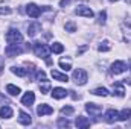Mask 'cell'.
<instances>
[{"label": "cell", "mask_w": 131, "mask_h": 129, "mask_svg": "<svg viewBox=\"0 0 131 129\" xmlns=\"http://www.w3.org/2000/svg\"><path fill=\"white\" fill-rule=\"evenodd\" d=\"M105 20H107V12L105 11H101L98 14V23L99 24H105Z\"/></svg>", "instance_id": "cell-28"}, {"label": "cell", "mask_w": 131, "mask_h": 129, "mask_svg": "<svg viewBox=\"0 0 131 129\" xmlns=\"http://www.w3.org/2000/svg\"><path fill=\"white\" fill-rule=\"evenodd\" d=\"M0 117H2V119H11V117H12V108L8 106V105L2 106V108H0Z\"/></svg>", "instance_id": "cell-19"}, {"label": "cell", "mask_w": 131, "mask_h": 129, "mask_svg": "<svg viewBox=\"0 0 131 129\" xmlns=\"http://www.w3.org/2000/svg\"><path fill=\"white\" fill-rule=\"evenodd\" d=\"M122 31H124V38L125 41L131 43V20H127L122 23Z\"/></svg>", "instance_id": "cell-13"}, {"label": "cell", "mask_w": 131, "mask_h": 129, "mask_svg": "<svg viewBox=\"0 0 131 129\" xmlns=\"http://www.w3.org/2000/svg\"><path fill=\"white\" fill-rule=\"evenodd\" d=\"M98 50H99V52H108V50H110V43H108L107 40H104V41L99 44Z\"/></svg>", "instance_id": "cell-26"}, {"label": "cell", "mask_w": 131, "mask_h": 129, "mask_svg": "<svg viewBox=\"0 0 131 129\" xmlns=\"http://www.w3.org/2000/svg\"><path fill=\"white\" fill-rule=\"evenodd\" d=\"M104 119H105L107 123H114V122L119 120V112H117L116 109H108V111L105 112Z\"/></svg>", "instance_id": "cell-10"}, {"label": "cell", "mask_w": 131, "mask_h": 129, "mask_svg": "<svg viewBox=\"0 0 131 129\" xmlns=\"http://www.w3.org/2000/svg\"><path fill=\"white\" fill-rule=\"evenodd\" d=\"M2 70H3V59L0 58V73H2Z\"/></svg>", "instance_id": "cell-36"}, {"label": "cell", "mask_w": 131, "mask_h": 129, "mask_svg": "<svg viewBox=\"0 0 131 129\" xmlns=\"http://www.w3.org/2000/svg\"><path fill=\"white\" fill-rule=\"evenodd\" d=\"M66 31H67V32H76V24H75L73 21L66 23Z\"/></svg>", "instance_id": "cell-31"}, {"label": "cell", "mask_w": 131, "mask_h": 129, "mask_svg": "<svg viewBox=\"0 0 131 129\" xmlns=\"http://www.w3.org/2000/svg\"><path fill=\"white\" fill-rule=\"evenodd\" d=\"M75 125L78 126L79 129H85L90 126V120L87 119V117H82V115H79V117H76V120H75Z\"/></svg>", "instance_id": "cell-16"}, {"label": "cell", "mask_w": 131, "mask_h": 129, "mask_svg": "<svg viewBox=\"0 0 131 129\" xmlns=\"http://www.w3.org/2000/svg\"><path fill=\"white\" fill-rule=\"evenodd\" d=\"M85 49H87V47H85V46H84V47H81V49H79V50H78V55H81V53H82V52H84V50H85Z\"/></svg>", "instance_id": "cell-35"}, {"label": "cell", "mask_w": 131, "mask_h": 129, "mask_svg": "<svg viewBox=\"0 0 131 129\" xmlns=\"http://www.w3.org/2000/svg\"><path fill=\"white\" fill-rule=\"evenodd\" d=\"M130 119H131V109L130 108H124V109L119 112V120L127 122V120H130Z\"/></svg>", "instance_id": "cell-21"}, {"label": "cell", "mask_w": 131, "mask_h": 129, "mask_svg": "<svg viewBox=\"0 0 131 129\" xmlns=\"http://www.w3.org/2000/svg\"><path fill=\"white\" fill-rule=\"evenodd\" d=\"M95 96H102V97H105V96H108V90L107 88H104V87H99V88H95L93 91H92Z\"/></svg>", "instance_id": "cell-24"}, {"label": "cell", "mask_w": 131, "mask_h": 129, "mask_svg": "<svg viewBox=\"0 0 131 129\" xmlns=\"http://www.w3.org/2000/svg\"><path fill=\"white\" fill-rule=\"evenodd\" d=\"M60 67H61L64 71H69V70H72V64H70V61H69V59L66 61L64 58H63V59H60Z\"/></svg>", "instance_id": "cell-25"}, {"label": "cell", "mask_w": 131, "mask_h": 129, "mask_svg": "<svg viewBox=\"0 0 131 129\" xmlns=\"http://www.w3.org/2000/svg\"><path fill=\"white\" fill-rule=\"evenodd\" d=\"M38 32H41V24H40L38 21H34V23H31V24L28 26V35H29L31 38H34Z\"/></svg>", "instance_id": "cell-12"}, {"label": "cell", "mask_w": 131, "mask_h": 129, "mask_svg": "<svg viewBox=\"0 0 131 129\" xmlns=\"http://www.w3.org/2000/svg\"><path fill=\"white\" fill-rule=\"evenodd\" d=\"M85 111L92 115V117H99L102 114V106L98 103H93V102H89L85 103Z\"/></svg>", "instance_id": "cell-4"}, {"label": "cell", "mask_w": 131, "mask_h": 129, "mask_svg": "<svg viewBox=\"0 0 131 129\" xmlns=\"http://www.w3.org/2000/svg\"><path fill=\"white\" fill-rule=\"evenodd\" d=\"M72 79H73V82H75L76 85H85L87 81H89V76H87V73H85L82 68H78V70L73 71Z\"/></svg>", "instance_id": "cell-3"}, {"label": "cell", "mask_w": 131, "mask_h": 129, "mask_svg": "<svg viewBox=\"0 0 131 129\" xmlns=\"http://www.w3.org/2000/svg\"><path fill=\"white\" fill-rule=\"evenodd\" d=\"M18 122H20L23 126H29V125L32 123V119H31V115H29L28 112L20 111V112H18Z\"/></svg>", "instance_id": "cell-14"}, {"label": "cell", "mask_w": 131, "mask_h": 129, "mask_svg": "<svg viewBox=\"0 0 131 129\" xmlns=\"http://www.w3.org/2000/svg\"><path fill=\"white\" fill-rule=\"evenodd\" d=\"M35 81H41V82H46L47 78H46V73L43 70H37V76H35Z\"/></svg>", "instance_id": "cell-27"}, {"label": "cell", "mask_w": 131, "mask_h": 129, "mask_svg": "<svg viewBox=\"0 0 131 129\" xmlns=\"http://www.w3.org/2000/svg\"><path fill=\"white\" fill-rule=\"evenodd\" d=\"M50 50H52L53 53H63V52H64V46H63L61 43H53V44L50 46Z\"/></svg>", "instance_id": "cell-23"}, {"label": "cell", "mask_w": 131, "mask_h": 129, "mask_svg": "<svg viewBox=\"0 0 131 129\" xmlns=\"http://www.w3.org/2000/svg\"><path fill=\"white\" fill-rule=\"evenodd\" d=\"M69 3H70V0H61V2H60V6H61V8H64V6L69 5Z\"/></svg>", "instance_id": "cell-34"}, {"label": "cell", "mask_w": 131, "mask_h": 129, "mask_svg": "<svg viewBox=\"0 0 131 129\" xmlns=\"http://www.w3.org/2000/svg\"><path fill=\"white\" fill-rule=\"evenodd\" d=\"M0 14H2V15H9V14H11V8H8V6H0Z\"/></svg>", "instance_id": "cell-32"}, {"label": "cell", "mask_w": 131, "mask_h": 129, "mask_svg": "<svg viewBox=\"0 0 131 129\" xmlns=\"http://www.w3.org/2000/svg\"><path fill=\"white\" fill-rule=\"evenodd\" d=\"M26 14H28L29 17H32V18H38V17L41 15V8L37 6L35 3H29V5L26 6Z\"/></svg>", "instance_id": "cell-6"}, {"label": "cell", "mask_w": 131, "mask_h": 129, "mask_svg": "<svg viewBox=\"0 0 131 129\" xmlns=\"http://www.w3.org/2000/svg\"><path fill=\"white\" fill-rule=\"evenodd\" d=\"M6 91L11 94V96H18L20 94V88L17 85H12V84H8L6 85Z\"/></svg>", "instance_id": "cell-22"}, {"label": "cell", "mask_w": 131, "mask_h": 129, "mask_svg": "<svg viewBox=\"0 0 131 129\" xmlns=\"http://www.w3.org/2000/svg\"><path fill=\"white\" fill-rule=\"evenodd\" d=\"M127 70V64L124 62V61H114L111 67H110V71L113 73V74H121V73H124Z\"/></svg>", "instance_id": "cell-7"}, {"label": "cell", "mask_w": 131, "mask_h": 129, "mask_svg": "<svg viewBox=\"0 0 131 129\" xmlns=\"http://www.w3.org/2000/svg\"><path fill=\"white\" fill-rule=\"evenodd\" d=\"M130 70H131V62H130Z\"/></svg>", "instance_id": "cell-39"}, {"label": "cell", "mask_w": 131, "mask_h": 129, "mask_svg": "<svg viewBox=\"0 0 131 129\" xmlns=\"http://www.w3.org/2000/svg\"><path fill=\"white\" fill-rule=\"evenodd\" d=\"M75 14H76V15H81V17H87V18H92V17L95 15L93 11H92L89 6H84V5L78 6V8L75 9Z\"/></svg>", "instance_id": "cell-8"}, {"label": "cell", "mask_w": 131, "mask_h": 129, "mask_svg": "<svg viewBox=\"0 0 131 129\" xmlns=\"http://www.w3.org/2000/svg\"><path fill=\"white\" fill-rule=\"evenodd\" d=\"M34 52H35V55L38 56V58H43V59H49V56H50V47H47L46 44H41V43H35L34 44Z\"/></svg>", "instance_id": "cell-1"}, {"label": "cell", "mask_w": 131, "mask_h": 129, "mask_svg": "<svg viewBox=\"0 0 131 129\" xmlns=\"http://www.w3.org/2000/svg\"><path fill=\"white\" fill-rule=\"evenodd\" d=\"M125 2H127V3H131V0H125Z\"/></svg>", "instance_id": "cell-37"}, {"label": "cell", "mask_w": 131, "mask_h": 129, "mask_svg": "<svg viewBox=\"0 0 131 129\" xmlns=\"http://www.w3.org/2000/svg\"><path fill=\"white\" fill-rule=\"evenodd\" d=\"M40 90H41V93H44V94H46V93L50 90V87H49V85H43V87L40 85Z\"/></svg>", "instance_id": "cell-33"}, {"label": "cell", "mask_w": 131, "mask_h": 129, "mask_svg": "<svg viewBox=\"0 0 131 129\" xmlns=\"http://www.w3.org/2000/svg\"><path fill=\"white\" fill-rule=\"evenodd\" d=\"M75 112V109L72 108V106H63L61 108V114L63 115H70V114H73Z\"/></svg>", "instance_id": "cell-29"}, {"label": "cell", "mask_w": 131, "mask_h": 129, "mask_svg": "<svg viewBox=\"0 0 131 129\" xmlns=\"http://www.w3.org/2000/svg\"><path fill=\"white\" fill-rule=\"evenodd\" d=\"M108 2H117V0H108Z\"/></svg>", "instance_id": "cell-38"}, {"label": "cell", "mask_w": 131, "mask_h": 129, "mask_svg": "<svg viewBox=\"0 0 131 129\" xmlns=\"http://www.w3.org/2000/svg\"><path fill=\"white\" fill-rule=\"evenodd\" d=\"M34 102H35V94H34L32 91L25 93V96L21 97V103H23L25 106H31Z\"/></svg>", "instance_id": "cell-15"}, {"label": "cell", "mask_w": 131, "mask_h": 129, "mask_svg": "<svg viewBox=\"0 0 131 129\" xmlns=\"http://www.w3.org/2000/svg\"><path fill=\"white\" fill-rule=\"evenodd\" d=\"M11 71L14 73V74H17V76H20V78H25L26 74H28V70L26 68H23V67H11Z\"/></svg>", "instance_id": "cell-20"}, {"label": "cell", "mask_w": 131, "mask_h": 129, "mask_svg": "<svg viewBox=\"0 0 131 129\" xmlns=\"http://www.w3.org/2000/svg\"><path fill=\"white\" fill-rule=\"evenodd\" d=\"M37 114H38L40 117H43V115H50V114H53V108H52L50 105H47V103H41V105L37 108Z\"/></svg>", "instance_id": "cell-9"}, {"label": "cell", "mask_w": 131, "mask_h": 129, "mask_svg": "<svg viewBox=\"0 0 131 129\" xmlns=\"http://www.w3.org/2000/svg\"><path fill=\"white\" fill-rule=\"evenodd\" d=\"M113 96H117V97L125 96V88H124L122 82H114L113 84Z\"/></svg>", "instance_id": "cell-11"}, {"label": "cell", "mask_w": 131, "mask_h": 129, "mask_svg": "<svg viewBox=\"0 0 131 129\" xmlns=\"http://www.w3.org/2000/svg\"><path fill=\"white\" fill-rule=\"evenodd\" d=\"M23 52V49L20 47V44L17 43V44H8V47L5 49V53H6V56H9V58H14V56H17V55H20Z\"/></svg>", "instance_id": "cell-5"}, {"label": "cell", "mask_w": 131, "mask_h": 129, "mask_svg": "<svg viewBox=\"0 0 131 129\" xmlns=\"http://www.w3.org/2000/svg\"><path fill=\"white\" fill-rule=\"evenodd\" d=\"M58 126H60V128H69V126H70V122H69L66 117H61V119L58 120Z\"/></svg>", "instance_id": "cell-30"}, {"label": "cell", "mask_w": 131, "mask_h": 129, "mask_svg": "<svg viewBox=\"0 0 131 129\" xmlns=\"http://www.w3.org/2000/svg\"><path fill=\"white\" fill-rule=\"evenodd\" d=\"M67 94H69V93L66 91L64 88H61V87H57V88L52 90V97H53V99H63V97H66Z\"/></svg>", "instance_id": "cell-18"}, {"label": "cell", "mask_w": 131, "mask_h": 129, "mask_svg": "<svg viewBox=\"0 0 131 129\" xmlns=\"http://www.w3.org/2000/svg\"><path fill=\"white\" fill-rule=\"evenodd\" d=\"M5 38H6V41H8L9 44H17V43H21V41H23V35L20 33L18 29H15V28H11V29L6 32Z\"/></svg>", "instance_id": "cell-2"}, {"label": "cell", "mask_w": 131, "mask_h": 129, "mask_svg": "<svg viewBox=\"0 0 131 129\" xmlns=\"http://www.w3.org/2000/svg\"><path fill=\"white\" fill-rule=\"evenodd\" d=\"M50 74H52V78H53L55 81H60V82H69V78H67V74H64V73H60L58 70H53V68H52Z\"/></svg>", "instance_id": "cell-17"}]
</instances>
